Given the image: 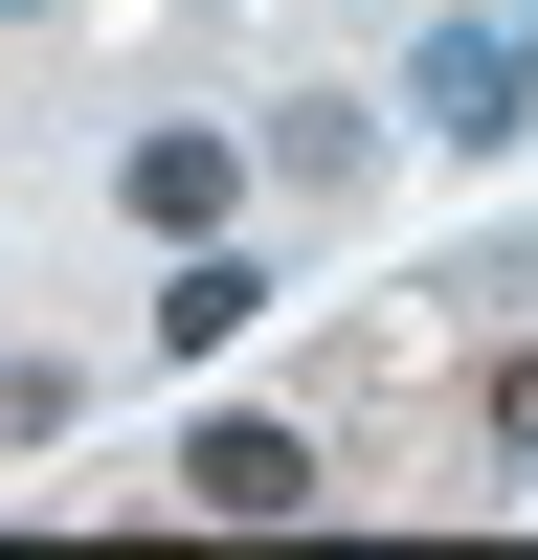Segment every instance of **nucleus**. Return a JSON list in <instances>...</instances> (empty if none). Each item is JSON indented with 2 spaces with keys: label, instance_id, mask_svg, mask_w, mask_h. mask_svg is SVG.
<instances>
[{
  "label": "nucleus",
  "instance_id": "nucleus-1",
  "mask_svg": "<svg viewBox=\"0 0 538 560\" xmlns=\"http://www.w3.org/2000/svg\"><path fill=\"white\" fill-rule=\"evenodd\" d=\"M404 113H426L448 158L538 135V23H426V45H404Z\"/></svg>",
  "mask_w": 538,
  "mask_h": 560
},
{
  "label": "nucleus",
  "instance_id": "nucleus-2",
  "mask_svg": "<svg viewBox=\"0 0 538 560\" xmlns=\"http://www.w3.org/2000/svg\"><path fill=\"white\" fill-rule=\"evenodd\" d=\"M179 516H314V427H269V404H224V427L179 448Z\"/></svg>",
  "mask_w": 538,
  "mask_h": 560
},
{
  "label": "nucleus",
  "instance_id": "nucleus-3",
  "mask_svg": "<svg viewBox=\"0 0 538 560\" xmlns=\"http://www.w3.org/2000/svg\"><path fill=\"white\" fill-rule=\"evenodd\" d=\"M113 202H134V224H179V247H202V224L247 202V135H224V113H157V135H134V158H113Z\"/></svg>",
  "mask_w": 538,
  "mask_h": 560
},
{
  "label": "nucleus",
  "instance_id": "nucleus-4",
  "mask_svg": "<svg viewBox=\"0 0 538 560\" xmlns=\"http://www.w3.org/2000/svg\"><path fill=\"white\" fill-rule=\"evenodd\" d=\"M247 314H269V269H247V247H224V224H202V247L157 269V337H179V359H224V337H247Z\"/></svg>",
  "mask_w": 538,
  "mask_h": 560
}]
</instances>
